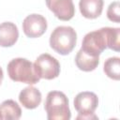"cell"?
Returning <instances> with one entry per match:
<instances>
[{
    "label": "cell",
    "instance_id": "6da1fadb",
    "mask_svg": "<svg viewBox=\"0 0 120 120\" xmlns=\"http://www.w3.org/2000/svg\"><path fill=\"white\" fill-rule=\"evenodd\" d=\"M9 78L14 82H23L27 84L38 83L40 78L36 73L34 64L26 58H14L9 61L7 67Z\"/></svg>",
    "mask_w": 120,
    "mask_h": 120
},
{
    "label": "cell",
    "instance_id": "7a4b0ae2",
    "mask_svg": "<svg viewBox=\"0 0 120 120\" xmlns=\"http://www.w3.org/2000/svg\"><path fill=\"white\" fill-rule=\"evenodd\" d=\"M44 109L47 112L48 120H69L71 117L68 99L60 91H51L48 93Z\"/></svg>",
    "mask_w": 120,
    "mask_h": 120
},
{
    "label": "cell",
    "instance_id": "3957f363",
    "mask_svg": "<svg viewBox=\"0 0 120 120\" xmlns=\"http://www.w3.org/2000/svg\"><path fill=\"white\" fill-rule=\"evenodd\" d=\"M77 42V33L71 26H57L51 34L50 46L62 55L72 52Z\"/></svg>",
    "mask_w": 120,
    "mask_h": 120
},
{
    "label": "cell",
    "instance_id": "277c9868",
    "mask_svg": "<svg viewBox=\"0 0 120 120\" xmlns=\"http://www.w3.org/2000/svg\"><path fill=\"white\" fill-rule=\"evenodd\" d=\"M98 105V96L89 91L81 92L76 95L74 98V108L78 112L79 115L76 117L77 120H92L98 119L95 115V111Z\"/></svg>",
    "mask_w": 120,
    "mask_h": 120
},
{
    "label": "cell",
    "instance_id": "5b68a950",
    "mask_svg": "<svg viewBox=\"0 0 120 120\" xmlns=\"http://www.w3.org/2000/svg\"><path fill=\"white\" fill-rule=\"evenodd\" d=\"M106 48H108L107 30L103 27L87 33L82 39L81 49L92 56H99Z\"/></svg>",
    "mask_w": 120,
    "mask_h": 120
},
{
    "label": "cell",
    "instance_id": "8992f818",
    "mask_svg": "<svg viewBox=\"0 0 120 120\" xmlns=\"http://www.w3.org/2000/svg\"><path fill=\"white\" fill-rule=\"evenodd\" d=\"M34 68L40 79L52 80L60 74V63L49 53L40 54L34 63Z\"/></svg>",
    "mask_w": 120,
    "mask_h": 120
},
{
    "label": "cell",
    "instance_id": "52a82bcc",
    "mask_svg": "<svg viewBox=\"0 0 120 120\" xmlns=\"http://www.w3.org/2000/svg\"><path fill=\"white\" fill-rule=\"evenodd\" d=\"M47 29V21L40 14H30L22 22V31L28 38H35L42 36Z\"/></svg>",
    "mask_w": 120,
    "mask_h": 120
},
{
    "label": "cell",
    "instance_id": "ba28073f",
    "mask_svg": "<svg viewBox=\"0 0 120 120\" xmlns=\"http://www.w3.org/2000/svg\"><path fill=\"white\" fill-rule=\"evenodd\" d=\"M48 8L61 21H69L75 14L73 0H45Z\"/></svg>",
    "mask_w": 120,
    "mask_h": 120
},
{
    "label": "cell",
    "instance_id": "9c48e42d",
    "mask_svg": "<svg viewBox=\"0 0 120 120\" xmlns=\"http://www.w3.org/2000/svg\"><path fill=\"white\" fill-rule=\"evenodd\" d=\"M42 97L40 91L34 86H27L23 88L19 94V101L26 109H35L41 102Z\"/></svg>",
    "mask_w": 120,
    "mask_h": 120
},
{
    "label": "cell",
    "instance_id": "30bf717a",
    "mask_svg": "<svg viewBox=\"0 0 120 120\" xmlns=\"http://www.w3.org/2000/svg\"><path fill=\"white\" fill-rule=\"evenodd\" d=\"M19 38V30L15 23L5 22L0 23V46L11 47Z\"/></svg>",
    "mask_w": 120,
    "mask_h": 120
},
{
    "label": "cell",
    "instance_id": "8fae6325",
    "mask_svg": "<svg viewBox=\"0 0 120 120\" xmlns=\"http://www.w3.org/2000/svg\"><path fill=\"white\" fill-rule=\"evenodd\" d=\"M103 0H80L79 8L82 15L87 19L98 18L103 9Z\"/></svg>",
    "mask_w": 120,
    "mask_h": 120
},
{
    "label": "cell",
    "instance_id": "7c38bea8",
    "mask_svg": "<svg viewBox=\"0 0 120 120\" xmlns=\"http://www.w3.org/2000/svg\"><path fill=\"white\" fill-rule=\"evenodd\" d=\"M75 63L79 69L82 71H92L99 64V56H92L80 49L75 57Z\"/></svg>",
    "mask_w": 120,
    "mask_h": 120
},
{
    "label": "cell",
    "instance_id": "4fadbf2b",
    "mask_svg": "<svg viewBox=\"0 0 120 120\" xmlns=\"http://www.w3.org/2000/svg\"><path fill=\"white\" fill-rule=\"evenodd\" d=\"M0 113L3 119L17 120L22 115V110L16 101L7 99L0 104Z\"/></svg>",
    "mask_w": 120,
    "mask_h": 120
},
{
    "label": "cell",
    "instance_id": "5bb4252c",
    "mask_svg": "<svg viewBox=\"0 0 120 120\" xmlns=\"http://www.w3.org/2000/svg\"><path fill=\"white\" fill-rule=\"evenodd\" d=\"M103 70L109 78L118 81L120 79V58L117 56L108 58L104 63Z\"/></svg>",
    "mask_w": 120,
    "mask_h": 120
},
{
    "label": "cell",
    "instance_id": "9a60e30c",
    "mask_svg": "<svg viewBox=\"0 0 120 120\" xmlns=\"http://www.w3.org/2000/svg\"><path fill=\"white\" fill-rule=\"evenodd\" d=\"M107 29V39L108 48L115 52L120 51V28L118 27H106Z\"/></svg>",
    "mask_w": 120,
    "mask_h": 120
},
{
    "label": "cell",
    "instance_id": "2e32d148",
    "mask_svg": "<svg viewBox=\"0 0 120 120\" xmlns=\"http://www.w3.org/2000/svg\"><path fill=\"white\" fill-rule=\"evenodd\" d=\"M119 2L114 1L110 4L108 10H107V17L110 21L114 22H120V13H119Z\"/></svg>",
    "mask_w": 120,
    "mask_h": 120
},
{
    "label": "cell",
    "instance_id": "e0dca14e",
    "mask_svg": "<svg viewBox=\"0 0 120 120\" xmlns=\"http://www.w3.org/2000/svg\"><path fill=\"white\" fill-rule=\"evenodd\" d=\"M3 79H4V73H3V69L0 68V84L3 82Z\"/></svg>",
    "mask_w": 120,
    "mask_h": 120
},
{
    "label": "cell",
    "instance_id": "ac0fdd59",
    "mask_svg": "<svg viewBox=\"0 0 120 120\" xmlns=\"http://www.w3.org/2000/svg\"><path fill=\"white\" fill-rule=\"evenodd\" d=\"M0 119H3V117H2V115H1V113H0Z\"/></svg>",
    "mask_w": 120,
    "mask_h": 120
}]
</instances>
